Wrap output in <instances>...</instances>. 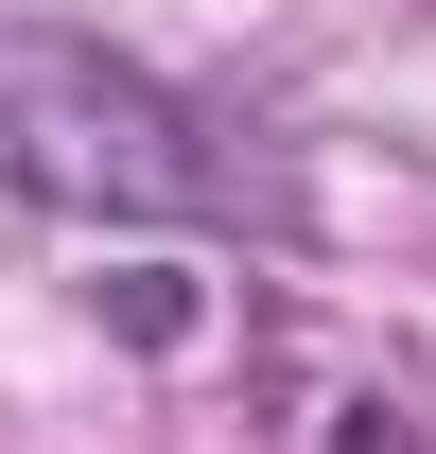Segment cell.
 Returning a JSON list of instances; mask_svg holds the SVG:
<instances>
[{
	"mask_svg": "<svg viewBox=\"0 0 436 454\" xmlns=\"http://www.w3.org/2000/svg\"><path fill=\"white\" fill-rule=\"evenodd\" d=\"M0 175L35 210H105V227H245L262 210L245 140L88 35H0Z\"/></svg>",
	"mask_w": 436,
	"mask_h": 454,
	"instance_id": "obj_1",
	"label": "cell"
},
{
	"mask_svg": "<svg viewBox=\"0 0 436 454\" xmlns=\"http://www.w3.org/2000/svg\"><path fill=\"white\" fill-rule=\"evenodd\" d=\"M331 454H419V419L401 402H331Z\"/></svg>",
	"mask_w": 436,
	"mask_h": 454,
	"instance_id": "obj_2",
	"label": "cell"
}]
</instances>
